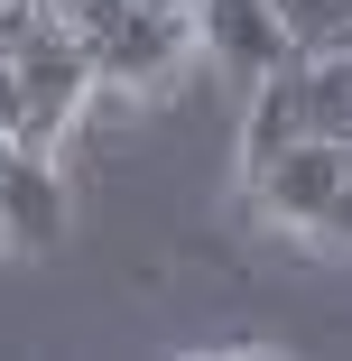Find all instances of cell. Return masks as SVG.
I'll list each match as a JSON object with an SVG mask.
<instances>
[{"label": "cell", "instance_id": "277c9868", "mask_svg": "<svg viewBox=\"0 0 352 361\" xmlns=\"http://www.w3.org/2000/svg\"><path fill=\"white\" fill-rule=\"evenodd\" d=\"M334 176H343V139H288V149H269L250 167V195L269 223H288V232H315L324 223V204H334Z\"/></svg>", "mask_w": 352, "mask_h": 361}, {"label": "cell", "instance_id": "8fae6325", "mask_svg": "<svg viewBox=\"0 0 352 361\" xmlns=\"http://www.w3.org/2000/svg\"><path fill=\"white\" fill-rule=\"evenodd\" d=\"M139 10H186V0H139Z\"/></svg>", "mask_w": 352, "mask_h": 361}, {"label": "cell", "instance_id": "3957f363", "mask_svg": "<svg viewBox=\"0 0 352 361\" xmlns=\"http://www.w3.org/2000/svg\"><path fill=\"white\" fill-rule=\"evenodd\" d=\"M186 28H195V47L214 56V65H232L241 84L278 75V65H297V37L278 28L269 0H186Z\"/></svg>", "mask_w": 352, "mask_h": 361}, {"label": "cell", "instance_id": "30bf717a", "mask_svg": "<svg viewBox=\"0 0 352 361\" xmlns=\"http://www.w3.org/2000/svg\"><path fill=\"white\" fill-rule=\"evenodd\" d=\"M334 47H343V56H352V19H343V28H334Z\"/></svg>", "mask_w": 352, "mask_h": 361}, {"label": "cell", "instance_id": "7a4b0ae2", "mask_svg": "<svg viewBox=\"0 0 352 361\" xmlns=\"http://www.w3.org/2000/svg\"><path fill=\"white\" fill-rule=\"evenodd\" d=\"M65 232H75V204H65L56 149L0 139V250H56Z\"/></svg>", "mask_w": 352, "mask_h": 361}, {"label": "cell", "instance_id": "6da1fadb", "mask_svg": "<svg viewBox=\"0 0 352 361\" xmlns=\"http://www.w3.org/2000/svg\"><path fill=\"white\" fill-rule=\"evenodd\" d=\"M186 47H195L186 10H139V0H121V19L84 37L93 84H111V93H167L176 65H186Z\"/></svg>", "mask_w": 352, "mask_h": 361}, {"label": "cell", "instance_id": "52a82bcc", "mask_svg": "<svg viewBox=\"0 0 352 361\" xmlns=\"http://www.w3.org/2000/svg\"><path fill=\"white\" fill-rule=\"evenodd\" d=\"M278 10V28L297 37V56H315V47H334V28L352 19V0H269Z\"/></svg>", "mask_w": 352, "mask_h": 361}, {"label": "cell", "instance_id": "ba28073f", "mask_svg": "<svg viewBox=\"0 0 352 361\" xmlns=\"http://www.w3.org/2000/svg\"><path fill=\"white\" fill-rule=\"evenodd\" d=\"M315 241L352 250V139H343V176H334V204H324V223H315Z\"/></svg>", "mask_w": 352, "mask_h": 361}, {"label": "cell", "instance_id": "5b68a950", "mask_svg": "<svg viewBox=\"0 0 352 361\" xmlns=\"http://www.w3.org/2000/svg\"><path fill=\"white\" fill-rule=\"evenodd\" d=\"M288 139H306V84H297V65H278V75H260V84H250L241 167H260L269 149H288Z\"/></svg>", "mask_w": 352, "mask_h": 361}, {"label": "cell", "instance_id": "7c38bea8", "mask_svg": "<svg viewBox=\"0 0 352 361\" xmlns=\"http://www.w3.org/2000/svg\"><path fill=\"white\" fill-rule=\"evenodd\" d=\"M0 10H10V0H0Z\"/></svg>", "mask_w": 352, "mask_h": 361}, {"label": "cell", "instance_id": "8992f818", "mask_svg": "<svg viewBox=\"0 0 352 361\" xmlns=\"http://www.w3.org/2000/svg\"><path fill=\"white\" fill-rule=\"evenodd\" d=\"M297 84H306V130L315 139H352V56L343 47L297 56Z\"/></svg>", "mask_w": 352, "mask_h": 361}, {"label": "cell", "instance_id": "9c48e42d", "mask_svg": "<svg viewBox=\"0 0 352 361\" xmlns=\"http://www.w3.org/2000/svg\"><path fill=\"white\" fill-rule=\"evenodd\" d=\"M19 111H28V84H19V65H10V56H0V139H10V130H19Z\"/></svg>", "mask_w": 352, "mask_h": 361}]
</instances>
